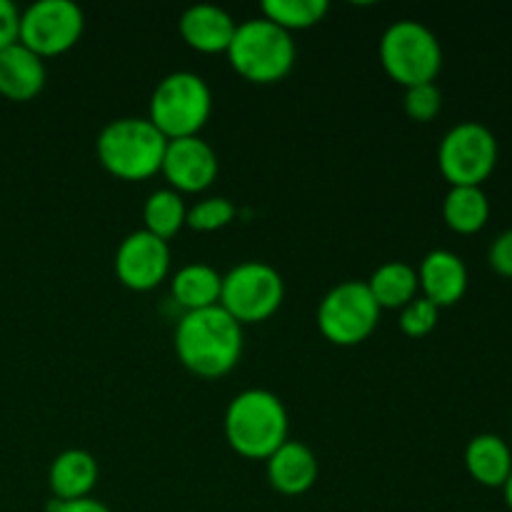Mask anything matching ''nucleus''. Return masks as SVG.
I'll list each match as a JSON object with an SVG mask.
<instances>
[{
	"mask_svg": "<svg viewBox=\"0 0 512 512\" xmlns=\"http://www.w3.org/2000/svg\"><path fill=\"white\" fill-rule=\"evenodd\" d=\"M503 493H505V503H508V508H510V512H512V473H510L508 483L503 485Z\"/></svg>",
	"mask_w": 512,
	"mask_h": 512,
	"instance_id": "nucleus-30",
	"label": "nucleus"
},
{
	"mask_svg": "<svg viewBox=\"0 0 512 512\" xmlns=\"http://www.w3.org/2000/svg\"><path fill=\"white\" fill-rule=\"evenodd\" d=\"M225 55L230 68L243 80L253 85H275L295 68L298 48L290 33L260 15L238 23Z\"/></svg>",
	"mask_w": 512,
	"mask_h": 512,
	"instance_id": "nucleus-4",
	"label": "nucleus"
},
{
	"mask_svg": "<svg viewBox=\"0 0 512 512\" xmlns=\"http://www.w3.org/2000/svg\"><path fill=\"white\" fill-rule=\"evenodd\" d=\"M48 83L45 60L25 45L13 43L0 50V95L13 103H30Z\"/></svg>",
	"mask_w": 512,
	"mask_h": 512,
	"instance_id": "nucleus-16",
	"label": "nucleus"
},
{
	"mask_svg": "<svg viewBox=\"0 0 512 512\" xmlns=\"http://www.w3.org/2000/svg\"><path fill=\"white\" fill-rule=\"evenodd\" d=\"M420 295L438 310L453 308L468 293V268L453 250H430L418 268Z\"/></svg>",
	"mask_w": 512,
	"mask_h": 512,
	"instance_id": "nucleus-13",
	"label": "nucleus"
},
{
	"mask_svg": "<svg viewBox=\"0 0 512 512\" xmlns=\"http://www.w3.org/2000/svg\"><path fill=\"white\" fill-rule=\"evenodd\" d=\"M235 220V205L223 195H213V198H203L188 208V218H185V228L195 230V233H215V230L228 228Z\"/></svg>",
	"mask_w": 512,
	"mask_h": 512,
	"instance_id": "nucleus-24",
	"label": "nucleus"
},
{
	"mask_svg": "<svg viewBox=\"0 0 512 512\" xmlns=\"http://www.w3.org/2000/svg\"><path fill=\"white\" fill-rule=\"evenodd\" d=\"M465 470L483 488H503L512 473V450L500 435L480 433L465 445Z\"/></svg>",
	"mask_w": 512,
	"mask_h": 512,
	"instance_id": "nucleus-18",
	"label": "nucleus"
},
{
	"mask_svg": "<svg viewBox=\"0 0 512 512\" xmlns=\"http://www.w3.org/2000/svg\"><path fill=\"white\" fill-rule=\"evenodd\" d=\"M443 220L453 233L475 235L488 225L490 200L483 188H450L443 200Z\"/></svg>",
	"mask_w": 512,
	"mask_h": 512,
	"instance_id": "nucleus-21",
	"label": "nucleus"
},
{
	"mask_svg": "<svg viewBox=\"0 0 512 512\" xmlns=\"http://www.w3.org/2000/svg\"><path fill=\"white\" fill-rule=\"evenodd\" d=\"M365 283H368L370 295L380 310H403L420 295L418 270L403 260L383 263L380 268H375V273Z\"/></svg>",
	"mask_w": 512,
	"mask_h": 512,
	"instance_id": "nucleus-20",
	"label": "nucleus"
},
{
	"mask_svg": "<svg viewBox=\"0 0 512 512\" xmlns=\"http://www.w3.org/2000/svg\"><path fill=\"white\" fill-rule=\"evenodd\" d=\"M218 153L208 140L195 138L168 140L160 173L175 193H205L218 178Z\"/></svg>",
	"mask_w": 512,
	"mask_h": 512,
	"instance_id": "nucleus-12",
	"label": "nucleus"
},
{
	"mask_svg": "<svg viewBox=\"0 0 512 512\" xmlns=\"http://www.w3.org/2000/svg\"><path fill=\"white\" fill-rule=\"evenodd\" d=\"M403 108L405 115L415 123H430L440 115L443 110V93L435 83H425V85H415V88H405V98H403Z\"/></svg>",
	"mask_w": 512,
	"mask_h": 512,
	"instance_id": "nucleus-25",
	"label": "nucleus"
},
{
	"mask_svg": "<svg viewBox=\"0 0 512 512\" xmlns=\"http://www.w3.org/2000/svg\"><path fill=\"white\" fill-rule=\"evenodd\" d=\"M115 278L133 293L155 290L170 273V243L148 230H135L120 240L113 258Z\"/></svg>",
	"mask_w": 512,
	"mask_h": 512,
	"instance_id": "nucleus-11",
	"label": "nucleus"
},
{
	"mask_svg": "<svg viewBox=\"0 0 512 512\" xmlns=\"http://www.w3.org/2000/svg\"><path fill=\"white\" fill-rule=\"evenodd\" d=\"M220 288H223V275L208 263L183 265L170 280L173 298L185 313L193 310L215 308L220 303Z\"/></svg>",
	"mask_w": 512,
	"mask_h": 512,
	"instance_id": "nucleus-19",
	"label": "nucleus"
},
{
	"mask_svg": "<svg viewBox=\"0 0 512 512\" xmlns=\"http://www.w3.org/2000/svg\"><path fill=\"white\" fill-rule=\"evenodd\" d=\"M98 460L93 453L80 448L63 450L58 458L50 463L48 470V485L53 500L60 503H70V500L90 498V493L98 485Z\"/></svg>",
	"mask_w": 512,
	"mask_h": 512,
	"instance_id": "nucleus-17",
	"label": "nucleus"
},
{
	"mask_svg": "<svg viewBox=\"0 0 512 512\" xmlns=\"http://www.w3.org/2000/svg\"><path fill=\"white\" fill-rule=\"evenodd\" d=\"M498 165V138L483 123L465 120L450 128L438 145L440 175L450 188H483Z\"/></svg>",
	"mask_w": 512,
	"mask_h": 512,
	"instance_id": "nucleus-9",
	"label": "nucleus"
},
{
	"mask_svg": "<svg viewBox=\"0 0 512 512\" xmlns=\"http://www.w3.org/2000/svg\"><path fill=\"white\" fill-rule=\"evenodd\" d=\"M375 298L365 280H345L323 295L315 313L320 335L338 348H353L365 343L380 323Z\"/></svg>",
	"mask_w": 512,
	"mask_h": 512,
	"instance_id": "nucleus-8",
	"label": "nucleus"
},
{
	"mask_svg": "<svg viewBox=\"0 0 512 512\" xmlns=\"http://www.w3.org/2000/svg\"><path fill=\"white\" fill-rule=\"evenodd\" d=\"M378 55L388 78L403 88L435 83L443 70L438 35L418 20H398L390 25L380 38Z\"/></svg>",
	"mask_w": 512,
	"mask_h": 512,
	"instance_id": "nucleus-6",
	"label": "nucleus"
},
{
	"mask_svg": "<svg viewBox=\"0 0 512 512\" xmlns=\"http://www.w3.org/2000/svg\"><path fill=\"white\" fill-rule=\"evenodd\" d=\"M185 218H188V208H185L183 195L170 188L150 193L143 205V230L165 243H170L185 228Z\"/></svg>",
	"mask_w": 512,
	"mask_h": 512,
	"instance_id": "nucleus-22",
	"label": "nucleus"
},
{
	"mask_svg": "<svg viewBox=\"0 0 512 512\" xmlns=\"http://www.w3.org/2000/svg\"><path fill=\"white\" fill-rule=\"evenodd\" d=\"M235 28L238 23L233 20V15L218 5H193L180 15L178 23L180 38L185 40V45L203 55L228 53Z\"/></svg>",
	"mask_w": 512,
	"mask_h": 512,
	"instance_id": "nucleus-15",
	"label": "nucleus"
},
{
	"mask_svg": "<svg viewBox=\"0 0 512 512\" xmlns=\"http://www.w3.org/2000/svg\"><path fill=\"white\" fill-rule=\"evenodd\" d=\"M48 512H113L108 505H103L95 498L70 500V503H60V500H50Z\"/></svg>",
	"mask_w": 512,
	"mask_h": 512,
	"instance_id": "nucleus-29",
	"label": "nucleus"
},
{
	"mask_svg": "<svg viewBox=\"0 0 512 512\" xmlns=\"http://www.w3.org/2000/svg\"><path fill=\"white\" fill-rule=\"evenodd\" d=\"M285 300L283 275L263 260H245L223 275L220 308L240 325L273 318Z\"/></svg>",
	"mask_w": 512,
	"mask_h": 512,
	"instance_id": "nucleus-7",
	"label": "nucleus"
},
{
	"mask_svg": "<svg viewBox=\"0 0 512 512\" xmlns=\"http://www.w3.org/2000/svg\"><path fill=\"white\" fill-rule=\"evenodd\" d=\"M168 138L148 118L110 120L95 140L105 173L125 183H143L160 173Z\"/></svg>",
	"mask_w": 512,
	"mask_h": 512,
	"instance_id": "nucleus-3",
	"label": "nucleus"
},
{
	"mask_svg": "<svg viewBox=\"0 0 512 512\" xmlns=\"http://www.w3.org/2000/svg\"><path fill=\"white\" fill-rule=\"evenodd\" d=\"M85 15L70 0H38L20 10L18 43L38 58H58L80 43Z\"/></svg>",
	"mask_w": 512,
	"mask_h": 512,
	"instance_id": "nucleus-10",
	"label": "nucleus"
},
{
	"mask_svg": "<svg viewBox=\"0 0 512 512\" xmlns=\"http://www.w3.org/2000/svg\"><path fill=\"white\" fill-rule=\"evenodd\" d=\"M213 113L210 85L190 70H175L155 85L148 105V120L168 140L195 138Z\"/></svg>",
	"mask_w": 512,
	"mask_h": 512,
	"instance_id": "nucleus-5",
	"label": "nucleus"
},
{
	"mask_svg": "<svg viewBox=\"0 0 512 512\" xmlns=\"http://www.w3.org/2000/svg\"><path fill=\"white\" fill-rule=\"evenodd\" d=\"M263 18L283 28L285 33L293 30L315 28L328 15V0H265L260 5Z\"/></svg>",
	"mask_w": 512,
	"mask_h": 512,
	"instance_id": "nucleus-23",
	"label": "nucleus"
},
{
	"mask_svg": "<svg viewBox=\"0 0 512 512\" xmlns=\"http://www.w3.org/2000/svg\"><path fill=\"white\" fill-rule=\"evenodd\" d=\"M223 433L230 450L240 458L268 460L285 440H290L288 410L270 390H243L225 408Z\"/></svg>",
	"mask_w": 512,
	"mask_h": 512,
	"instance_id": "nucleus-2",
	"label": "nucleus"
},
{
	"mask_svg": "<svg viewBox=\"0 0 512 512\" xmlns=\"http://www.w3.org/2000/svg\"><path fill=\"white\" fill-rule=\"evenodd\" d=\"M438 318H440V310L435 308L430 300H425L423 295H418L413 303H408L403 310H400L398 325L400 330H403V335H408V338L413 340H420L425 338V335L433 333L435 325H438Z\"/></svg>",
	"mask_w": 512,
	"mask_h": 512,
	"instance_id": "nucleus-26",
	"label": "nucleus"
},
{
	"mask_svg": "<svg viewBox=\"0 0 512 512\" xmlns=\"http://www.w3.org/2000/svg\"><path fill=\"white\" fill-rule=\"evenodd\" d=\"M320 465L313 450L300 440H285L268 460H265V475L275 493L298 498L305 495L318 483Z\"/></svg>",
	"mask_w": 512,
	"mask_h": 512,
	"instance_id": "nucleus-14",
	"label": "nucleus"
},
{
	"mask_svg": "<svg viewBox=\"0 0 512 512\" xmlns=\"http://www.w3.org/2000/svg\"><path fill=\"white\" fill-rule=\"evenodd\" d=\"M173 348L185 370L203 380H218L240 363L243 325L220 305L183 313L175 325Z\"/></svg>",
	"mask_w": 512,
	"mask_h": 512,
	"instance_id": "nucleus-1",
	"label": "nucleus"
},
{
	"mask_svg": "<svg viewBox=\"0 0 512 512\" xmlns=\"http://www.w3.org/2000/svg\"><path fill=\"white\" fill-rule=\"evenodd\" d=\"M20 10L10 0H0V50L18 43Z\"/></svg>",
	"mask_w": 512,
	"mask_h": 512,
	"instance_id": "nucleus-28",
	"label": "nucleus"
},
{
	"mask_svg": "<svg viewBox=\"0 0 512 512\" xmlns=\"http://www.w3.org/2000/svg\"><path fill=\"white\" fill-rule=\"evenodd\" d=\"M488 260L495 273L503 275V278H512V228L493 240Z\"/></svg>",
	"mask_w": 512,
	"mask_h": 512,
	"instance_id": "nucleus-27",
	"label": "nucleus"
}]
</instances>
